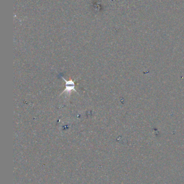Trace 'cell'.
<instances>
[{"label":"cell","instance_id":"cell-1","mask_svg":"<svg viewBox=\"0 0 184 184\" xmlns=\"http://www.w3.org/2000/svg\"><path fill=\"white\" fill-rule=\"evenodd\" d=\"M62 79H63V80L65 82V88L63 92H62V93H61V94H63L65 92L70 93L71 90H73L77 92V91L75 89V84L74 81H73V80H70L69 81L66 80L63 77H62Z\"/></svg>","mask_w":184,"mask_h":184}]
</instances>
